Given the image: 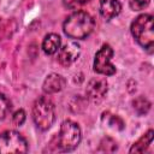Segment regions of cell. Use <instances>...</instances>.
Returning a JSON list of instances; mask_svg holds the SVG:
<instances>
[{"mask_svg":"<svg viewBox=\"0 0 154 154\" xmlns=\"http://www.w3.org/2000/svg\"><path fill=\"white\" fill-rule=\"evenodd\" d=\"M94 26L95 22L89 13L85 11H75L65 19L63 30L70 38L83 40L91 34Z\"/></svg>","mask_w":154,"mask_h":154,"instance_id":"obj_1","label":"cell"},{"mask_svg":"<svg viewBox=\"0 0 154 154\" xmlns=\"http://www.w3.org/2000/svg\"><path fill=\"white\" fill-rule=\"evenodd\" d=\"M81 129L72 120H65L60 125L59 134L52 140L51 146H54V150L71 152L81 142Z\"/></svg>","mask_w":154,"mask_h":154,"instance_id":"obj_2","label":"cell"},{"mask_svg":"<svg viewBox=\"0 0 154 154\" xmlns=\"http://www.w3.org/2000/svg\"><path fill=\"white\" fill-rule=\"evenodd\" d=\"M134 38L143 47L152 48L154 43V18L152 14H140L130 26Z\"/></svg>","mask_w":154,"mask_h":154,"instance_id":"obj_3","label":"cell"},{"mask_svg":"<svg viewBox=\"0 0 154 154\" xmlns=\"http://www.w3.org/2000/svg\"><path fill=\"white\" fill-rule=\"evenodd\" d=\"M54 118L55 112L52 100L48 96L38 97L32 106V119L35 125L42 131L48 130L52 126Z\"/></svg>","mask_w":154,"mask_h":154,"instance_id":"obj_4","label":"cell"},{"mask_svg":"<svg viewBox=\"0 0 154 154\" xmlns=\"http://www.w3.org/2000/svg\"><path fill=\"white\" fill-rule=\"evenodd\" d=\"M26 140L14 130H7L0 134V154L10 153H26Z\"/></svg>","mask_w":154,"mask_h":154,"instance_id":"obj_5","label":"cell"},{"mask_svg":"<svg viewBox=\"0 0 154 154\" xmlns=\"http://www.w3.org/2000/svg\"><path fill=\"white\" fill-rule=\"evenodd\" d=\"M113 57V49L109 45H103L95 54L94 71L103 76H112L116 73V66L111 63Z\"/></svg>","mask_w":154,"mask_h":154,"instance_id":"obj_6","label":"cell"},{"mask_svg":"<svg viewBox=\"0 0 154 154\" xmlns=\"http://www.w3.org/2000/svg\"><path fill=\"white\" fill-rule=\"evenodd\" d=\"M107 90H108V85H107L106 79H103V78H93L87 84L85 94H87V96L90 101L100 102L105 97Z\"/></svg>","mask_w":154,"mask_h":154,"instance_id":"obj_7","label":"cell"},{"mask_svg":"<svg viewBox=\"0 0 154 154\" xmlns=\"http://www.w3.org/2000/svg\"><path fill=\"white\" fill-rule=\"evenodd\" d=\"M79 54H81L79 45L77 42H69V43L64 45L61 48H59L58 60L63 66L67 67L77 60Z\"/></svg>","mask_w":154,"mask_h":154,"instance_id":"obj_8","label":"cell"},{"mask_svg":"<svg viewBox=\"0 0 154 154\" xmlns=\"http://www.w3.org/2000/svg\"><path fill=\"white\" fill-rule=\"evenodd\" d=\"M65 78L58 73H51L46 77L45 82H43V91L46 94H54V93H58L64 87H65Z\"/></svg>","mask_w":154,"mask_h":154,"instance_id":"obj_9","label":"cell"},{"mask_svg":"<svg viewBox=\"0 0 154 154\" xmlns=\"http://www.w3.org/2000/svg\"><path fill=\"white\" fill-rule=\"evenodd\" d=\"M122 11V4L118 0H100V14L109 20L117 17Z\"/></svg>","mask_w":154,"mask_h":154,"instance_id":"obj_10","label":"cell"},{"mask_svg":"<svg viewBox=\"0 0 154 154\" xmlns=\"http://www.w3.org/2000/svg\"><path fill=\"white\" fill-rule=\"evenodd\" d=\"M60 43H61V38L59 35L57 34H48L45 36L43 42H42V49L46 54L52 55L54 53H57L60 48Z\"/></svg>","mask_w":154,"mask_h":154,"instance_id":"obj_11","label":"cell"},{"mask_svg":"<svg viewBox=\"0 0 154 154\" xmlns=\"http://www.w3.org/2000/svg\"><path fill=\"white\" fill-rule=\"evenodd\" d=\"M153 130H148L138 141H136L130 148V153H144L153 141Z\"/></svg>","mask_w":154,"mask_h":154,"instance_id":"obj_12","label":"cell"},{"mask_svg":"<svg viewBox=\"0 0 154 154\" xmlns=\"http://www.w3.org/2000/svg\"><path fill=\"white\" fill-rule=\"evenodd\" d=\"M132 106H134V109L136 111V113L140 114V116L147 114L148 111L150 109V102H149L144 96H138V97H136V99L132 101Z\"/></svg>","mask_w":154,"mask_h":154,"instance_id":"obj_13","label":"cell"},{"mask_svg":"<svg viewBox=\"0 0 154 154\" xmlns=\"http://www.w3.org/2000/svg\"><path fill=\"white\" fill-rule=\"evenodd\" d=\"M117 150V143L109 138V137H106L101 141L100 143V148H99V152H105V153H113Z\"/></svg>","mask_w":154,"mask_h":154,"instance_id":"obj_14","label":"cell"},{"mask_svg":"<svg viewBox=\"0 0 154 154\" xmlns=\"http://www.w3.org/2000/svg\"><path fill=\"white\" fill-rule=\"evenodd\" d=\"M10 109V101L6 96L0 95V120H2Z\"/></svg>","mask_w":154,"mask_h":154,"instance_id":"obj_15","label":"cell"},{"mask_svg":"<svg viewBox=\"0 0 154 154\" xmlns=\"http://www.w3.org/2000/svg\"><path fill=\"white\" fill-rule=\"evenodd\" d=\"M150 0H129V5L134 11H141L149 5Z\"/></svg>","mask_w":154,"mask_h":154,"instance_id":"obj_16","label":"cell"},{"mask_svg":"<svg viewBox=\"0 0 154 154\" xmlns=\"http://www.w3.org/2000/svg\"><path fill=\"white\" fill-rule=\"evenodd\" d=\"M12 120H13V123H14L16 125H18V126L23 125L24 122H25V112H24V109H18V111H16V112L13 113Z\"/></svg>","mask_w":154,"mask_h":154,"instance_id":"obj_17","label":"cell"},{"mask_svg":"<svg viewBox=\"0 0 154 154\" xmlns=\"http://www.w3.org/2000/svg\"><path fill=\"white\" fill-rule=\"evenodd\" d=\"M90 0H64V5L67 7V8H76V7H79L87 2H89Z\"/></svg>","mask_w":154,"mask_h":154,"instance_id":"obj_18","label":"cell"}]
</instances>
